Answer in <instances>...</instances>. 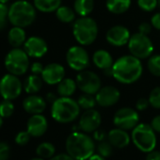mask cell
Returning a JSON list of instances; mask_svg holds the SVG:
<instances>
[{
    "instance_id": "obj_1",
    "label": "cell",
    "mask_w": 160,
    "mask_h": 160,
    "mask_svg": "<svg viewBox=\"0 0 160 160\" xmlns=\"http://www.w3.org/2000/svg\"><path fill=\"white\" fill-rule=\"evenodd\" d=\"M112 77L123 85H131L141 77L143 66L141 59L130 55L119 58L112 65Z\"/></svg>"
},
{
    "instance_id": "obj_2",
    "label": "cell",
    "mask_w": 160,
    "mask_h": 160,
    "mask_svg": "<svg viewBox=\"0 0 160 160\" xmlns=\"http://www.w3.org/2000/svg\"><path fill=\"white\" fill-rule=\"evenodd\" d=\"M65 148L75 160H88L94 153L95 144L89 135L74 131L67 137Z\"/></svg>"
},
{
    "instance_id": "obj_3",
    "label": "cell",
    "mask_w": 160,
    "mask_h": 160,
    "mask_svg": "<svg viewBox=\"0 0 160 160\" xmlns=\"http://www.w3.org/2000/svg\"><path fill=\"white\" fill-rule=\"evenodd\" d=\"M36 11L35 6L28 0H17L10 6L9 22L14 27L28 28L35 22Z\"/></svg>"
},
{
    "instance_id": "obj_4",
    "label": "cell",
    "mask_w": 160,
    "mask_h": 160,
    "mask_svg": "<svg viewBox=\"0 0 160 160\" xmlns=\"http://www.w3.org/2000/svg\"><path fill=\"white\" fill-rule=\"evenodd\" d=\"M99 28L96 21L90 17L84 16L77 18L72 25V35L78 44L88 46L92 44L98 36Z\"/></svg>"
},
{
    "instance_id": "obj_5",
    "label": "cell",
    "mask_w": 160,
    "mask_h": 160,
    "mask_svg": "<svg viewBox=\"0 0 160 160\" xmlns=\"http://www.w3.org/2000/svg\"><path fill=\"white\" fill-rule=\"evenodd\" d=\"M80 109L76 100L71 97L59 96L52 104L51 116L59 123H69L78 118Z\"/></svg>"
},
{
    "instance_id": "obj_6",
    "label": "cell",
    "mask_w": 160,
    "mask_h": 160,
    "mask_svg": "<svg viewBox=\"0 0 160 160\" xmlns=\"http://www.w3.org/2000/svg\"><path fill=\"white\" fill-rule=\"evenodd\" d=\"M131 139L135 146L143 152H150L156 146V135L151 124L138 123L132 131Z\"/></svg>"
},
{
    "instance_id": "obj_7",
    "label": "cell",
    "mask_w": 160,
    "mask_h": 160,
    "mask_svg": "<svg viewBox=\"0 0 160 160\" xmlns=\"http://www.w3.org/2000/svg\"><path fill=\"white\" fill-rule=\"evenodd\" d=\"M4 64L10 73L20 76L25 74L29 68V56L20 47L12 48L6 55Z\"/></svg>"
},
{
    "instance_id": "obj_8",
    "label": "cell",
    "mask_w": 160,
    "mask_h": 160,
    "mask_svg": "<svg viewBox=\"0 0 160 160\" xmlns=\"http://www.w3.org/2000/svg\"><path fill=\"white\" fill-rule=\"evenodd\" d=\"M130 54L139 59H145L152 56L153 52V43L148 35L140 32L134 33L131 35L130 40L127 43Z\"/></svg>"
},
{
    "instance_id": "obj_9",
    "label": "cell",
    "mask_w": 160,
    "mask_h": 160,
    "mask_svg": "<svg viewBox=\"0 0 160 160\" xmlns=\"http://www.w3.org/2000/svg\"><path fill=\"white\" fill-rule=\"evenodd\" d=\"M66 62L72 70L81 72L90 66L91 58L82 45H73L70 47L66 53Z\"/></svg>"
},
{
    "instance_id": "obj_10",
    "label": "cell",
    "mask_w": 160,
    "mask_h": 160,
    "mask_svg": "<svg viewBox=\"0 0 160 160\" xmlns=\"http://www.w3.org/2000/svg\"><path fill=\"white\" fill-rule=\"evenodd\" d=\"M75 81L77 88L83 93L95 95L102 88L101 78L99 75L96 72L87 69L78 72Z\"/></svg>"
},
{
    "instance_id": "obj_11",
    "label": "cell",
    "mask_w": 160,
    "mask_h": 160,
    "mask_svg": "<svg viewBox=\"0 0 160 160\" xmlns=\"http://www.w3.org/2000/svg\"><path fill=\"white\" fill-rule=\"evenodd\" d=\"M23 83L17 75L7 73L0 79V95L6 100L17 99L23 91Z\"/></svg>"
},
{
    "instance_id": "obj_12",
    "label": "cell",
    "mask_w": 160,
    "mask_h": 160,
    "mask_svg": "<svg viewBox=\"0 0 160 160\" xmlns=\"http://www.w3.org/2000/svg\"><path fill=\"white\" fill-rule=\"evenodd\" d=\"M139 122L138 111L131 108H122L116 111L113 117V123L116 127L123 130H133Z\"/></svg>"
},
{
    "instance_id": "obj_13",
    "label": "cell",
    "mask_w": 160,
    "mask_h": 160,
    "mask_svg": "<svg viewBox=\"0 0 160 160\" xmlns=\"http://www.w3.org/2000/svg\"><path fill=\"white\" fill-rule=\"evenodd\" d=\"M131 37L130 30L122 25L111 27L106 34V40L108 44L114 47H122L127 45Z\"/></svg>"
},
{
    "instance_id": "obj_14",
    "label": "cell",
    "mask_w": 160,
    "mask_h": 160,
    "mask_svg": "<svg viewBox=\"0 0 160 160\" xmlns=\"http://www.w3.org/2000/svg\"><path fill=\"white\" fill-rule=\"evenodd\" d=\"M102 122V117L99 111L94 108L85 110L84 113L80 116L78 126L80 130L85 133H93L99 128Z\"/></svg>"
},
{
    "instance_id": "obj_15",
    "label": "cell",
    "mask_w": 160,
    "mask_h": 160,
    "mask_svg": "<svg viewBox=\"0 0 160 160\" xmlns=\"http://www.w3.org/2000/svg\"><path fill=\"white\" fill-rule=\"evenodd\" d=\"M65 68L57 62H52L44 66L42 72V78L47 85H58L63 78H65Z\"/></svg>"
},
{
    "instance_id": "obj_16",
    "label": "cell",
    "mask_w": 160,
    "mask_h": 160,
    "mask_svg": "<svg viewBox=\"0 0 160 160\" xmlns=\"http://www.w3.org/2000/svg\"><path fill=\"white\" fill-rule=\"evenodd\" d=\"M24 50L29 58H40L45 56L48 51V44L44 39L38 36H31L24 43Z\"/></svg>"
},
{
    "instance_id": "obj_17",
    "label": "cell",
    "mask_w": 160,
    "mask_h": 160,
    "mask_svg": "<svg viewBox=\"0 0 160 160\" xmlns=\"http://www.w3.org/2000/svg\"><path fill=\"white\" fill-rule=\"evenodd\" d=\"M121 98L120 91L114 86L102 87L95 94L97 105L102 108H109L116 105Z\"/></svg>"
},
{
    "instance_id": "obj_18",
    "label": "cell",
    "mask_w": 160,
    "mask_h": 160,
    "mask_svg": "<svg viewBox=\"0 0 160 160\" xmlns=\"http://www.w3.org/2000/svg\"><path fill=\"white\" fill-rule=\"evenodd\" d=\"M48 128L47 119L42 114L32 115L27 122V131L33 138H40L45 134Z\"/></svg>"
},
{
    "instance_id": "obj_19",
    "label": "cell",
    "mask_w": 160,
    "mask_h": 160,
    "mask_svg": "<svg viewBox=\"0 0 160 160\" xmlns=\"http://www.w3.org/2000/svg\"><path fill=\"white\" fill-rule=\"evenodd\" d=\"M24 110L31 115L42 114L46 108V100L37 94H30L23 101Z\"/></svg>"
},
{
    "instance_id": "obj_20",
    "label": "cell",
    "mask_w": 160,
    "mask_h": 160,
    "mask_svg": "<svg viewBox=\"0 0 160 160\" xmlns=\"http://www.w3.org/2000/svg\"><path fill=\"white\" fill-rule=\"evenodd\" d=\"M108 140L112 144L113 147L118 149H122L128 146L131 138L129 134L126 132V130L116 127L108 132Z\"/></svg>"
},
{
    "instance_id": "obj_21",
    "label": "cell",
    "mask_w": 160,
    "mask_h": 160,
    "mask_svg": "<svg viewBox=\"0 0 160 160\" xmlns=\"http://www.w3.org/2000/svg\"><path fill=\"white\" fill-rule=\"evenodd\" d=\"M92 59V62L95 65V67H97L98 69H101L103 71L111 68L114 63L111 54L105 49L96 50L93 53Z\"/></svg>"
},
{
    "instance_id": "obj_22",
    "label": "cell",
    "mask_w": 160,
    "mask_h": 160,
    "mask_svg": "<svg viewBox=\"0 0 160 160\" xmlns=\"http://www.w3.org/2000/svg\"><path fill=\"white\" fill-rule=\"evenodd\" d=\"M8 41L9 43L12 46V48H18L27 41V34L23 28L14 27L12 28L8 33Z\"/></svg>"
},
{
    "instance_id": "obj_23",
    "label": "cell",
    "mask_w": 160,
    "mask_h": 160,
    "mask_svg": "<svg viewBox=\"0 0 160 160\" xmlns=\"http://www.w3.org/2000/svg\"><path fill=\"white\" fill-rule=\"evenodd\" d=\"M42 83L43 80L42 76L31 73L25 79V82L23 84L24 91L28 94H36L42 90Z\"/></svg>"
},
{
    "instance_id": "obj_24",
    "label": "cell",
    "mask_w": 160,
    "mask_h": 160,
    "mask_svg": "<svg viewBox=\"0 0 160 160\" xmlns=\"http://www.w3.org/2000/svg\"><path fill=\"white\" fill-rule=\"evenodd\" d=\"M77 85L76 81L72 78H63L57 85V92L61 97H71L74 94Z\"/></svg>"
},
{
    "instance_id": "obj_25",
    "label": "cell",
    "mask_w": 160,
    "mask_h": 160,
    "mask_svg": "<svg viewBox=\"0 0 160 160\" xmlns=\"http://www.w3.org/2000/svg\"><path fill=\"white\" fill-rule=\"evenodd\" d=\"M132 0H107L106 7L113 14H122L131 7Z\"/></svg>"
},
{
    "instance_id": "obj_26",
    "label": "cell",
    "mask_w": 160,
    "mask_h": 160,
    "mask_svg": "<svg viewBox=\"0 0 160 160\" xmlns=\"http://www.w3.org/2000/svg\"><path fill=\"white\" fill-rule=\"evenodd\" d=\"M61 2L62 0H33V5L39 12L50 13L56 12L61 6Z\"/></svg>"
},
{
    "instance_id": "obj_27",
    "label": "cell",
    "mask_w": 160,
    "mask_h": 160,
    "mask_svg": "<svg viewBox=\"0 0 160 160\" xmlns=\"http://www.w3.org/2000/svg\"><path fill=\"white\" fill-rule=\"evenodd\" d=\"M94 9V0H74L73 10L80 17L89 16Z\"/></svg>"
},
{
    "instance_id": "obj_28",
    "label": "cell",
    "mask_w": 160,
    "mask_h": 160,
    "mask_svg": "<svg viewBox=\"0 0 160 160\" xmlns=\"http://www.w3.org/2000/svg\"><path fill=\"white\" fill-rule=\"evenodd\" d=\"M56 17L58 20L64 24H71L76 20V12L73 9L68 6H60L56 12Z\"/></svg>"
},
{
    "instance_id": "obj_29",
    "label": "cell",
    "mask_w": 160,
    "mask_h": 160,
    "mask_svg": "<svg viewBox=\"0 0 160 160\" xmlns=\"http://www.w3.org/2000/svg\"><path fill=\"white\" fill-rule=\"evenodd\" d=\"M56 148L51 142H42L36 148V153L39 157L43 159H50L55 155Z\"/></svg>"
},
{
    "instance_id": "obj_30",
    "label": "cell",
    "mask_w": 160,
    "mask_h": 160,
    "mask_svg": "<svg viewBox=\"0 0 160 160\" xmlns=\"http://www.w3.org/2000/svg\"><path fill=\"white\" fill-rule=\"evenodd\" d=\"M77 103L80 108H82L84 110L94 108L95 106L97 105L95 96H93L92 94H88V93H84L82 95H80L77 99Z\"/></svg>"
},
{
    "instance_id": "obj_31",
    "label": "cell",
    "mask_w": 160,
    "mask_h": 160,
    "mask_svg": "<svg viewBox=\"0 0 160 160\" xmlns=\"http://www.w3.org/2000/svg\"><path fill=\"white\" fill-rule=\"evenodd\" d=\"M148 71L156 77H160V55H152L147 61Z\"/></svg>"
},
{
    "instance_id": "obj_32",
    "label": "cell",
    "mask_w": 160,
    "mask_h": 160,
    "mask_svg": "<svg viewBox=\"0 0 160 160\" xmlns=\"http://www.w3.org/2000/svg\"><path fill=\"white\" fill-rule=\"evenodd\" d=\"M14 112V105L12 100L3 99L0 102V116L3 119L10 118Z\"/></svg>"
},
{
    "instance_id": "obj_33",
    "label": "cell",
    "mask_w": 160,
    "mask_h": 160,
    "mask_svg": "<svg viewBox=\"0 0 160 160\" xmlns=\"http://www.w3.org/2000/svg\"><path fill=\"white\" fill-rule=\"evenodd\" d=\"M97 152L99 154H101L104 157H109L113 152V146L107 139L99 141L97 145Z\"/></svg>"
},
{
    "instance_id": "obj_34",
    "label": "cell",
    "mask_w": 160,
    "mask_h": 160,
    "mask_svg": "<svg viewBox=\"0 0 160 160\" xmlns=\"http://www.w3.org/2000/svg\"><path fill=\"white\" fill-rule=\"evenodd\" d=\"M138 8L146 12H151L158 6V0H137Z\"/></svg>"
},
{
    "instance_id": "obj_35",
    "label": "cell",
    "mask_w": 160,
    "mask_h": 160,
    "mask_svg": "<svg viewBox=\"0 0 160 160\" xmlns=\"http://www.w3.org/2000/svg\"><path fill=\"white\" fill-rule=\"evenodd\" d=\"M149 103L153 108L160 109V86L152 89L149 94Z\"/></svg>"
},
{
    "instance_id": "obj_36",
    "label": "cell",
    "mask_w": 160,
    "mask_h": 160,
    "mask_svg": "<svg viewBox=\"0 0 160 160\" xmlns=\"http://www.w3.org/2000/svg\"><path fill=\"white\" fill-rule=\"evenodd\" d=\"M30 138H31V136L28 131H20L15 136V143L17 145L24 146L29 142Z\"/></svg>"
},
{
    "instance_id": "obj_37",
    "label": "cell",
    "mask_w": 160,
    "mask_h": 160,
    "mask_svg": "<svg viewBox=\"0 0 160 160\" xmlns=\"http://www.w3.org/2000/svg\"><path fill=\"white\" fill-rule=\"evenodd\" d=\"M11 153V148L8 143L0 141V160H8Z\"/></svg>"
},
{
    "instance_id": "obj_38",
    "label": "cell",
    "mask_w": 160,
    "mask_h": 160,
    "mask_svg": "<svg viewBox=\"0 0 160 160\" xmlns=\"http://www.w3.org/2000/svg\"><path fill=\"white\" fill-rule=\"evenodd\" d=\"M150 106L149 103V99L148 98H139L137 102H136V109L138 111H144L146 110Z\"/></svg>"
},
{
    "instance_id": "obj_39",
    "label": "cell",
    "mask_w": 160,
    "mask_h": 160,
    "mask_svg": "<svg viewBox=\"0 0 160 160\" xmlns=\"http://www.w3.org/2000/svg\"><path fill=\"white\" fill-rule=\"evenodd\" d=\"M9 11H10V7H8L7 4L0 3V21L9 20Z\"/></svg>"
},
{
    "instance_id": "obj_40",
    "label": "cell",
    "mask_w": 160,
    "mask_h": 160,
    "mask_svg": "<svg viewBox=\"0 0 160 160\" xmlns=\"http://www.w3.org/2000/svg\"><path fill=\"white\" fill-rule=\"evenodd\" d=\"M44 66L41 63V62H33L30 66V72L33 74H37V75H42V72L43 71Z\"/></svg>"
},
{
    "instance_id": "obj_41",
    "label": "cell",
    "mask_w": 160,
    "mask_h": 160,
    "mask_svg": "<svg viewBox=\"0 0 160 160\" xmlns=\"http://www.w3.org/2000/svg\"><path fill=\"white\" fill-rule=\"evenodd\" d=\"M152 26L151 23H147V22H143L138 26V32L145 34V35H149L152 31Z\"/></svg>"
},
{
    "instance_id": "obj_42",
    "label": "cell",
    "mask_w": 160,
    "mask_h": 160,
    "mask_svg": "<svg viewBox=\"0 0 160 160\" xmlns=\"http://www.w3.org/2000/svg\"><path fill=\"white\" fill-rule=\"evenodd\" d=\"M151 24L153 28L160 30V12H156L151 18Z\"/></svg>"
},
{
    "instance_id": "obj_43",
    "label": "cell",
    "mask_w": 160,
    "mask_h": 160,
    "mask_svg": "<svg viewBox=\"0 0 160 160\" xmlns=\"http://www.w3.org/2000/svg\"><path fill=\"white\" fill-rule=\"evenodd\" d=\"M107 138V134L104 130H101V129H97L93 132V138L97 141H102V140H105Z\"/></svg>"
},
{
    "instance_id": "obj_44",
    "label": "cell",
    "mask_w": 160,
    "mask_h": 160,
    "mask_svg": "<svg viewBox=\"0 0 160 160\" xmlns=\"http://www.w3.org/2000/svg\"><path fill=\"white\" fill-rule=\"evenodd\" d=\"M151 126L156 133H160V115H157L152 118L151 122Z\"/></svg>"
},
{
    "instance_id": "obj_45",
    "label": "cell",
    "mask_w": 160,
    "mask_h": 160,
    "mask_svg": "<svg viewBox=\"0 0 160 160\" xmlns=\"http://www.w3.org/2000/svg\"><path fill=\"white\" fill-rule=\"evenodd\" d=\"M49 160H75V159L72 158L69 153H59V154L54 155Z\"/></svg>"
},
{
    "instance_id": "obj_46",
    "label": "cell",
    "mask_w": 160,
    "mask_h": 160,
    "mask_svg": "<svg viewBox=\"0 0 160 160\" xmlns=\"http://www.w3.org/2000/svg\"><path fill=\"white\" fill-rule=\"evenodd\" d=\"M146 160H160V152L159 151H152L148 152L146 156Z\"/></svg>"
},
{
    "instance_id": "obj_47",
    "label": "cell",
    "mask_w": 160,
    "mask_h": 160,
    "mask_svg": "<svg viewBox=\"0 0 160 160\" xmlns=\"http://www.w3.org/2000/svg\"><path fill=\"white\" fill-rule=\"evenodd\" d=\"M57 99H58V97H57V95L54 92H48L46 94V102H48V103L53 104Z\"/></svg>"
},
{
    "instance_id": "obj_48",
    "label": "cell",
    "mask_w": 160,
    "mask_h": 160,
    "mask_svg": "<svg viewBox=\"0 0 160 160\" xmlns=\"http://www.w3.org/2000/svg\"><path fill=\"white\" fill-rule=\"evenodd\" d=\"M106 157H104V156H102L101 154H99V153H97V154H92L88 160H106L105 159Z\"/></svg>"
},
{
    "instance_id": "obj_49",
    "label": "cell",
    "mask_w": 160,
    "mask_h": 160,
    "mask_svg": "<svg viewBox=\"0 0 160 160\" xmlns=\"http://www.w3.org/2000/svg\"><path fill=\"white\" fill-rule=\"evenodd\" d=\"M7 23H8V21H0V31H2L4 28H6Z\"/></svg>"
},
{
    "instance_id": "obj_50",
    "label": "cell",
    "mask_w": 160,
    "mask_h": 160,
    "mask_svg": "<svg viewBox=\"0 0 160 160\" xmlns=\"http://www.w3.org/2000/svg\"><path fill=\"white\" fill-rule=\"evenodd\" d=\"M2 125H3V118L0 116V128H1Z\"/></svg>"
},
{
    "instance_id": "obj_51",
    "label": "cell",
    "mask_w": 160,
    "mask_h": 160,
    "mask_svg": "<svg viewBox=\"0 0 160 160\" xmlns=\"http://www.w3.org/2000/svg\"><path fill=\"white\" fill-rule=\"evenodd\" d=\"M30 160H44L43 158H42V157H35V158H32V159H30Z\"/></svg>"
},
{
    "instance_id": "obj_52",
    "label": "cell",
    "mask_w": 160,
    "mask_h": 160,
    "mask_svg": "<svg viewBox=\"0 0 160 160\" xmlns=\"http://www.w3.org/2000/svg\"><path fill=\"white\" fill-rule=\"evenodd\" d=\"M9 1H10V0H0V3H5V4H7Z\"/></svg>"
},
{
    "instance_id": "obj_53",
    "label": "cell",
    "mask_w": 160,
    "mask_h": 160,
    "mask_svg": "<svg viewBox=\"0 0 160 160\" xmlns=\"http://www.w3.org/2000/svg\"><path fill=\"white\" fill-rule=\"evenodd\" d=\"M158 6H159V8H160V0H158Z\"/></svg>"
}]
</instances>
